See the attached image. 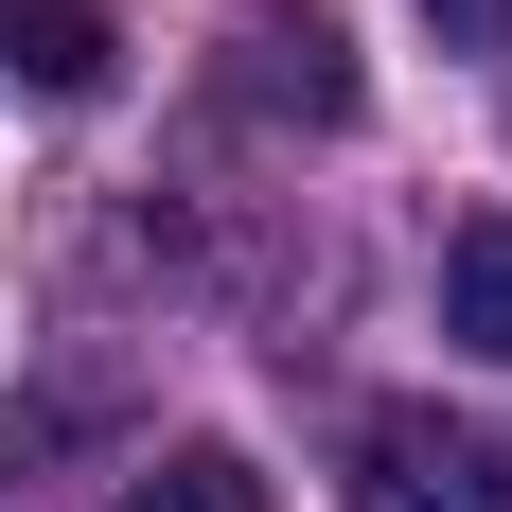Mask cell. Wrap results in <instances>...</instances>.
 <instances>
[{
  "label": "cell",
  "instance_id": "obj_2",
  "mask_svg": "<svg viewBox=\"0 0 512 512\" xmlns=\"http://www.w3.org/2000/svg\"><path fill=\"white\" fill-rule=\"evenodd\" d=\"M230 106H265V124H354V36L318 0H248L230 18Z\"/></svg>",
  "mask_w": 512,
  "mask_h": 512
},
{
  "label": "cell",
  "instance_id": "obj_4",
  "mask_svg": "<svg viewBox=\"0 0 512 512\" xmlns=\"http://www.w3.org/2000/svg\"><path fill=\"white\" fill-rule=\"evenodd\" d=\"M442 336L512 371V212H460L442 230Z\"/></svg>",
  "mask_w": 512,
  "mask_h": 512
},
{
  "label": "cell",
  "instance_id": "obj_3",
  "mask_svg": "<svg viewBox=\"0 0 512 512\" xmlns=\"http://www.w3.org/2000/svg\"><path fill=\"white\" fill-rule=\"evenodd\" d=\"M0 71L53 106H89L106 71H124V36H106V0H0Z\"/></svg>",
  "mask_w": 512,
  "mask_h": 512
},
{
  "label": "cell",
  "instance_id": "obj_5",
  "mask_svg": "<svg viewBox=\"0 0 512 512\" xmlns=\"http://www.w3.org/2000/svg\"><path fill=\"white\" fill-rule=\"evenodd\" d=\"M124 512H283V495H265V477L230 460V442H177L159 477H124Z\"/></svg>",
  "mask_w": 512,
  "mask_h": 512
},
{
  "label": "cell",
  "instance_id": "obj_6",
  "mask_svg": "<svg viewBox=\"0 0 512 512\" xmlns=\"http://www.w3.org/2000/svg\"><path fill=\"white\" fill-rule=\"evenodd\" d=\"M442 18V53H512V0H424Z\"/></svg>",
  "mask_w": 512,
  "mask_h": 512
},
{
  "label": "cell",
  "instance_id": "obj_1",
  "mask_svg": "<svg viewBox=\"0 0 512 512\" xmlns=\"http://www.w3.org/2000/svg\"><path fill=\"white\" fill-rule=\"evenodd\" d=\"M354 512H512V442L460 407H371L354 424Z\"/></svg>",
  "mask_w": 512,
  "mask_h": 512
}]
</instances>
